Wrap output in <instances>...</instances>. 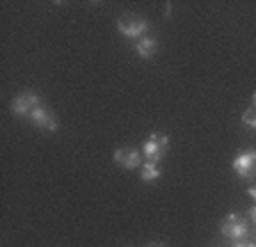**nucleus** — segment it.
I'll return each mask as SVG.
<instances>
[{
	"label": "nucleus",
	"mask_w": 256,
	"mask_h": 247,
	"mask_svg": "<svg viewBox=\"0 0 256 247\" xmlns=\"http://www.w3.org/2000/svg\"><path fill=\"white\" fill-rule=\"evenodd\" d=\"M167 146H170V138L162 133H154V135H149V140L144 142L142 156L146 158V162H156L158 165V160L162 158Z\"/></svg>",
	"instance_id": "f257e3e1"
},
{
	"label": "nucleus",
	"mask_w": 256,
	"mask_h": 247,
	"mask_svg": "<svg viewBox=\"0 0 256 247\" xmlns=\"http://www.w3.org/2000/svg\"><path fill=\"white\" fill-rule=\"evenodd\" d=\"M117 28H119V32L124 34V37L128 39H138L142 37L144 32H146V21H144L142 16H135V14H126V16H122L117 21Z\"/></svg>",
	"instance_id": "f03ea898"
},
{
	"label": "nucleus",
	"mask_w": 256,
	"mask_h": 247,
	"mask_svg": "<svg viewBox=\"0 0 256 247\" xmlns=\"http://www.w3.org/2000/svg\"><path fill=\"white\" fill-rule=\"evenodd\" d=\"M247 234H250V226H247V222L240 218V215L231 213L224 218L222 222V236L231 238V240H240V238H245Z\"/></svg>",
	"instance_id": "7ed1b4c3"
},
{
	"label": "nucleus",
	"mask_w": 256,
	"mask_h": 247,
	"mask_svg": "<svg viewBox=\"0 0 256 247\" xmlns=\"http://www.w3.org/2000/svg\"><path fill=\"white\" fill-rule=\"evenodd\" d=\"M234 170L240 178L256 176V151H242L234 158Z\"/></svg>",
	"instance_id": "20e7f679"
},
{
	"label": "nucleus",
	"mask_w": 256,
	"mask_h": 247,
	"mask_svg": "<svg viewBox=\"0 0 256 247\" xmlns=\"http://www.w3.org/2000/svg\"><path fill=\"white\" fill-rule=\"evenodd\" d=\"M37 106H42L39 94H34V92H26V94H21V96H16L14 101H12V112H14L16 117H30V112Z\"/></svg>",
	"instance_id": "39448f33"
},
{
	"label": "nucleus",
	"mask_w": 256,
	"mask_h": 247,
	"mask_svg": "<svg viewBox=\"0 0 256 247\" xmlns=\"http://www.w3.org/2000/svg\"><path fill=\"white\" fill-rule=\"evenodd\" d=\"M30 119L34 126H39V128H46V130H58V119H55V114L48 110L46 106H37L34 110L30 112Z\"/></svg>",
	"instance_id": "423d86ee"
},
{
	"label": "nucleus",
	"mask_w": 256,
	"mask_h": 247,
	"mask_svg": "<svg viewBox=\"0 0 256 247\" xmlns=\"http://www.w3.org/2000/svg\"><path fill=\"white\" fill-rule=\"evenodd\" d=\"M114 162L122 165L124 170H135L142 162V154L135 149H117L114 151Z\"/></svg>",
	"instance_id": "0eeeda50"
},
{
	"label": "nucleus",
	"mask_w": 256,
	"mask_h": 247,
	"mask_svg": "<svg viewBox=\"0 0 256 247\" xmlns=\"http://www.w3.org/2000/svg\"><path fill=\"white\" fill-rule=\"evenodd\" d=\"M156 50H158V39L156 37H142L138 44H135V53H138L140 58H144V60L154 58Z\"/></svg>",
	"instance_id": "6e6552de"
},
{
	"label": "nucleus",
	"mask_w": 256,
	"mask_h": 247,
	"mask_svg": "<svg viewBox=\"0 0 256 247\" xmlns=\"http://www.w3.org/2000/svg\"><path fill=\"white\" fill-rule=\"evenodd\" d=\"M142 181L144 183H154V181H158L160 178V170H158V165L156 162H146V165L142 167Z\"/></svg>",
	"instance_id": "1a4fd4ad"
},
{
	"label": "nucleus",
	"mask_w": 256,
	"mask_h": 247,
	"mask_svg": "<svg viewBox=\"0 0 256 247\" xmlns=\"http://www.w3.org/2000/svg\"><path fill=\"white\" fill-rule=\"evenodd\" d=\"M242 124H245L247 128H252V130L256 128V108H250V110L242 112Z\"/></svg>",
	"instance_id": "9d476101"
},
{
	"label": "nucleus",
	"mask_w": 256,
	"mask_h": 247,
	"mask_svg": "<svg viewBox=\"0 0 256 247\" xmlns=\"http://www.w3.org/2000/svg\"><path fill=\"white\" fill-rule=\"evenodd\" d=\"M250 220L256 224V206H254V208H250Z\"/></svg>",
	"instance_id": "9b49d317"
},
{
	"label": "nucleus",
	"mask_w": 256,
	"mask_h": 247,
	"mask_svg": "<svg viewBox=\"0 0 256 247\" xmlns=\"http://www.w3.org/2000/svg\"><path fill=\"white\" fill-rule=\"evenodd\" d=\"M250 194L256 199V186H252V188H250Z\"/></svg>",
	"instance_id": "f8f14e48"
},
{
	"label": "nucleus",
	"mask_w": 256,
	"mask_h": 247,
	"mask_svg": "<svg viewBox=\"0 0 256 247\" xmlns=\"http://www.w3.org/2000/svg\"><path fill=\"white\" fill-rule=\"evenodd\" d=\"M242 247H256V245H254V242H245V245H242Z\"/></svg>",
	"instance_id": "ddd939ff"
},
{
	"label": "nucleus",
	"mask_w": 256,
	"mask_h": 247,
	"mask_svg": "<svg viewBox=\"0 0 256 247\" xmlns=\"http://www.w3.org/2000/svg\"><path fill=\"white\" fill-rule=\"evenodd\" d=\"M252 101H254V106H256V92H254V96H252Z\"/></svg>",
	"instance_id": "4468645a"
},
{
	"label": "nucleus",
	"mask_w": 256,
	"mask_h": 247,
	"mask_svg": "<svg viewBox=\"0 0 256 247\" xmlns=\"http://www.w3.org/2000/svg\"><path fill=\"white\" fill-rule=\"evenodd\" d=\"M151 247H165V245H158V242H156V245H151Z\"/></svg>",
	"instance_id": "2eb2a0df"
}]
</instances>
